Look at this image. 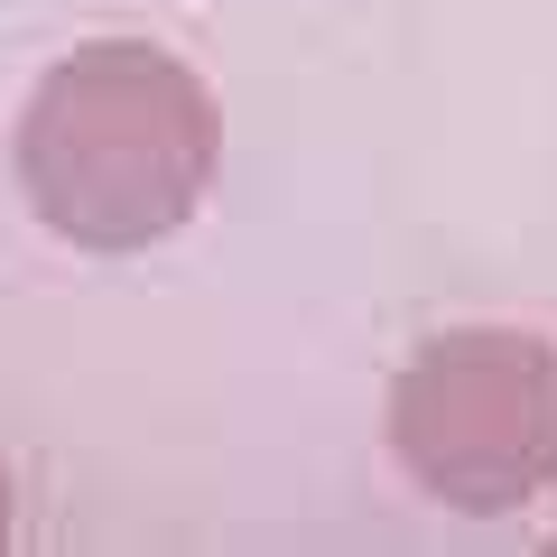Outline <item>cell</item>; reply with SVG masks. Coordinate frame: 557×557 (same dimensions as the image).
<instances>
[{
	"mask_svg": "<svg viewBox=\"0 0 557 557\" xmlns=\"http://www.w3.org/2000/svg\"><path fill=\"white\" fill-rule=\"evenodd\" d=\"M391 456L446 511H520L557 483V344L456 325L391 381Z\"/></svg>",
	"mask_w": 557,
	"mask_h": 557,
	"instance_id": "obj_2",
	"label": "cell"
},
{
	"mask_svg": "<svg viewBox=\"0 0 557 557\" xmlns=\"http://www.w3.org/2000/svg\"><path fill=\"white\" fill-rule=\"evenodd\" d=\"M0 539H10V465H0Z\"/></svg>",
	"mask_w": 557,
	"mask_h": 557,
	"instance_id": "obj_3",
	"label": "cell"
},
{
	"mask_svg": "<svg viewBox=\"0 0 557 557\" xmlns=\"http://www.w3.org/2000/svg\"><path fill=\"white\" fill-rule=\"evenodd\" d=\"M223 121L196 65L168 47L102 38L47 65L20 112V186L75 251H149L205 205Z\"/></svg>",
	"mask_w": 557,
	"mask_h": 557,
	"instance_id": "obj_1",
	"label": "cell"
}]
</instances>
